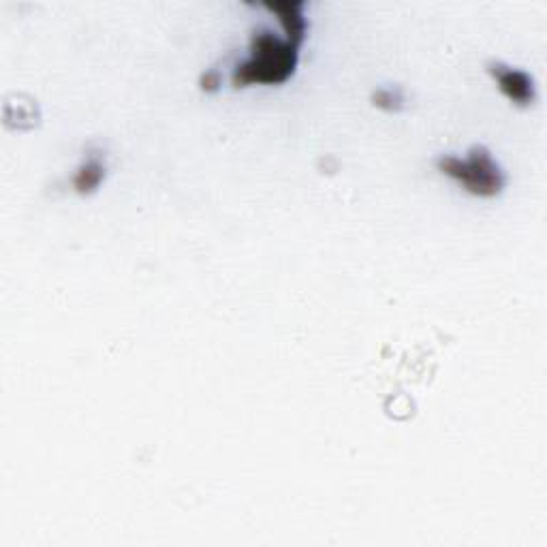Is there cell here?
Instances as JSON below:
<instances>
[{
  "label": "cell",
  "mask_w": 547,
  "mask_h": 547,
  "mask_svg": "<svg viewBox=\"0 0 547 547\" xmlns=\"http://www.w3.org/2000/svg\"><path fill=\"white\" fill-rule=\"evenodd\" d=\"M219 86H221V76L216 71L205 73V76L201 77V88L208 90V93H214V90Z\"/></svg>",
  "instance_id": "52a82bcc"
},
{
  "label": "cell",
  "mask_w": 547,
  "mask_h": 547,
  "mask_svg": "<svg viewBox=\"0 0 547 547\" xmlns=\"http://www.w3.org/2000/svg\"><path fill=\"white\" fill-rule=\"evenodd\" d=\"M438 169L458 180L462 187L479 197H494L504 187L501 167L494 163L492 154L483 146H472L464 161L455 157H440Z\"/></svg>",
  "instance_id": "7a4b0ae2"
},
{
  "label": "cell",
  "mask_w": 547,
  "mask_h": 547,
  "mask_svg": "<svg viewBox=\"0 0 547 547\" xmlns=\"http://www.w3.org/2000/svg\"><path fill=\"white\" fill-rule=\"evenodd\" d=\"M103 178H105V165L97 161V158H90V161H86L77 169L76 178H73V187H76L77 193L82 195L93 193V190H97Z\"/></svg>",
  "instance_id": "5b68a950"
},
{
  "label": "cell",
  "mask_w": 547,
  "mask_h": 547,
  "mask_svg": "<svg viewBox=\"0 0 547 547\" xmlns=\"http://www.w3.org/2000/svg\"><path fill=\"white\" fill-rule=\"evenodd\" d=\"M373 101L376 108L387 109V111H398L402 109V103H405V99H402L400 90L394 88H383V90H376L373 94Z\"/></svg>",
  "instance_id": "8992f818"
},
{
  "label": "cell",
  "mask_w": 547,
  "mask_h": 547,
  "mask_svg": "<svg viewBox=\"0 0 547 547\" xmlns=\"http://www.w3.org/2000/svg\"><path fill=\"white\" fill-rule=\"evenodd\" d=\"M265 7L274 12L283 22L286 30V39L291 44L300 45L306 35V20H304V3H268Z\"/></svg>",
  "instance_id": "277c9868"
},
{
  "label": "cell",
  "mask_w": 547,
  "mask_h": 547,
  "mask_svg": "<svg viewBox=\"0 0 547 547\" xmlns=\"http://www.w3.org/2000/svg\"><path fill=\"white\" fill-rule=\"evenodd\" d=\"M492 77L498 82V88L503 90L504 97L513 101L515 105H530L535 101V84L528 73L519 71V68L504 67L501 62H492L490 65Z\"/></svg>",
  "instance_id": "3957f363"
},
{
  "label": "cell",
  "mask_w": 547,
  "mask_h": 547,
  "mask_svg": "<svg viewBox=\"0 0 547 547\" xmlns=\"http://www.w3.org/2000/svg\"><path fill=\"white\" fill-rule=\"evenodd\" d=\"M297 50L300 45L289 39L280 41L272 33H259L253 36L251 58L233 71V86H248V84H283L294 76L297 67Z\"/></svg>",
  "instance_id": "6da1fadb"
}]
</instances>
